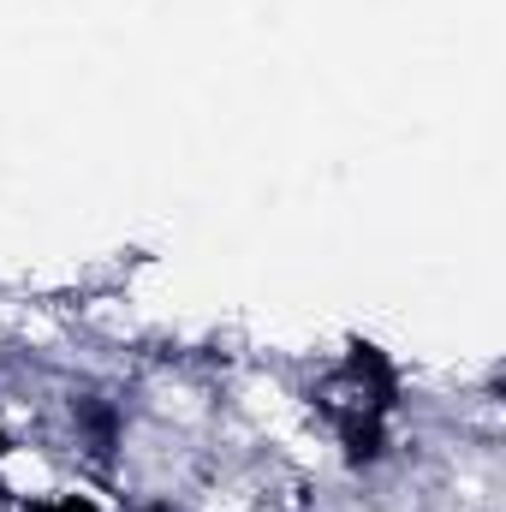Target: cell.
I'll list each match as a JSON object with an SVG mask.
<instances>
[{"label": "cell", "instance_id": "cell-5", "mask_svg": "<svg viewBox=\"0 0 506 512\" xmlns=\"http://www.w3.org/2000/svg\"><path fill=\"white\" fill-rule=\"evenodd\" d=\"M0 459H12V429L0 423Z\"/></svg>", "mask_w": 506, "mask_h": 512}, {"label": "cell", "instance_id": "cell-4", "mask_svg": "<svg viewBox=\"0 0 506 512\" xmlns=\"http://www.w3.org/2000/svg\"><path fill=\"white\" fill-rule=\"evenodd\" d=\"M137 512H185V507H179V501H167V495H155V501H143Z\"/></svg>", "mask_w": 506, "mask_h": 512}, {"label": "cell", "instance_id": "cell-2", "mask_svg": "<svg viewBox=\"0 0 506 512\" xmlns=\"http://www.w3.org/2000/svg\"><path fill=\"white\" fill-rule=\"evenodd\" d=\"M72 441H78V453L108 477L114 459H120V441H126V417H120V405L102 399V393L72 399Z\"/></svg>", "mask_w": 506, "mask_h": 512}, {"label": "cell", "instance_id": "cell-3", "mask_svg": "<svg viewBox=\"0 0 506 512\" xmlns=\"http://www.w3.org/2000/svg\"><path fill=\"white\" fill-rule=\"evenodd\" d=\"M18 512H114L102 495H84V489H42V495H24Z\"/></svg>", "mask_w": 506, "mask_h": 512}, {"label": "cell", "instance_id": "cell-1", "mask_svg": "<svg viewBox=\"0 0 506 512\" xmlns=\"http://www.w3.org/2000/svg\"><path fill=\"white\" fill-rule=\"evenodd\" d=\"M322 405H328L340 453L352 465H381L393 447V417H399V364L370 340H352Z\"/></svg>", "mask_w": 506, "mask_h": 512}]
</instances>
